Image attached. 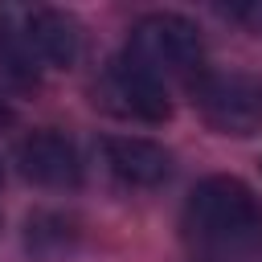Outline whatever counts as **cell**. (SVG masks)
<instances>
[{"mask_svg": "<svg viewBox=\"0 0 262 262\" xmlns=\"http://www.w3.org/2000/svg\"><path fill=\"white\" fill-rule=\"evenodd\" d=\"M180 237L205 262H246L262 250V196L242 176H205L184 196Z\"/></svg>", "mask_w": 262, "mask_h": 262, "instance_id": "1", "label": "cell"}, {"mask_svg": "<svg viewBox=\"0 0 262 262\" xmlns=\"http://www.w3.org/2000/svg\"><path fill=\"white\" fill-rule=\"evenodd\" d=\"M82 53V29L66 8L0 4V70L37 82L45 70H70Z\"/></svg>", "mask_w": 262, "mask_h": 262, "instance_id": "2", "label": "cell"}, {"mask_svg": "<svg viewBox=\"0 0 262 262\" xmlns=\"http://www.w3.org/2000/svg\"><path fill=\"white\" fill-rule=\"evenodd\" d=\"M143 70L164 78H196L205 70V37L201 25L184 12H147L131 25L127 49Z\"/></svg>", "mask_w": 262, "mask_h": 262, "instance_id": "3", "label": "cell"}, {"mask_svg": "<svg viewBox=\"0 0 262 262\" xmlns=\"http://www.w3.org/2000/svg\"><path fill=\"white\" fill-rule=\"evenodd\" d=\"M196 115L221 135L262 131V82L237 70H201L188 82Z\"/></svg>", "mask_w": 262, "mask_h": 262, "instance_id": "4", "label": "cell"}, {"mask_svg": "<svg viewBox=\"0 0 262 262\" xmlns=\"http://www.w3.org/2000/svg\"><path fill=\"white\" fill-rule=\"evenodd\" d=\"M94 102L119 119H135V123H164L172 115V98L168 86L143 70L131 53H115L102 74L94 78Z\"/></svg>", "mask_w": 262, "mask_h": 262, "instance_id": "5", "label": "cell"}, {"mask_svg": "<svg viewBox=\"0 0 262 262\" xmlns=\"http://www.w3.org/2000/svg\"><path fill=\"white\" fill-rule=\"evenodd\" d=\"M16 172L41 188H78L82 184V156L70 135L41 127L16 143Z\"/></svg>", "mask_w": 262, "mask_h": 262, "instance_id": "6", "label": "cell"}, {"mask_svg": "<svg viewBox=\"0 0 262 262\" xmlns=\"http://www.w3.org/2000/svg\"><path fill=\"white\" fill-rule=\"evenodd\" d=\"M102 168L123 188H160L172 176V151L143 135H106L98 143Z\"/></svg>", "mask_w": 262, "mask_h": 262, "instance_id": "7", "label": "cell"}, {"mask_svg": "<svg viewBox=\"0 0 262 262\" xmlns=\"http://www.w3.org/2000/svg\"><path fill=\"white\" fill-rule=\"evenodd\" d=\"M74 237H78V229H74V217H66V213H33L25 225V250H29V258H41V262L70 250Z\"/></svg>", "mask_w": 262, "mask_h": 262, "instance_id": "8", "label": "cell"}, {"mask_svg": "<svg viewBox=\"0 0 262 262\" xmlns=\"http://www.w3.org/2000/svg\"><path fill=\"white\" fill-rule=\"evenodd\" d=\"M225 16H229V20H242V25H250L254 33H262V4H242V8H225Z\"/></svg>", "mask_w": 262, "mask_h": 262, "instance_id": "9", "label": "cell"}, {"mask_svg": "<svg viewBox=\"0 0 262 262\" xmlns=\"http://www.w3.org/2000/svg\"><path fill=\"white\" fill-rule=\"evenodd\" d=\"M4 123H12V106H8V98L0 94V127H4Z\"/></svg>", "mask_w": 262, "mask_h": 262, "instance_id": "10", "label": "cell"}, {"mask_svg": "<svg viewBox=\"0 0 262 262\" xmlns=\"http://www.w3.org/2000/svg\"><path fill=\"white\" fill-rule=\"evenodd\" d=\"M0 180H4V164H0Z\"/></svg>", "mask_w": 262, "mask_h": 262, "instance_id": "11", "label": "cell"}]
</instances>
